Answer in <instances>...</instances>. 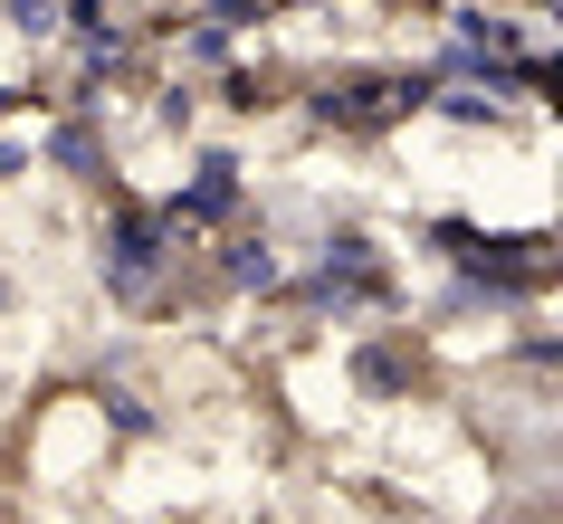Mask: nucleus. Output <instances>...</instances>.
<instances>
[{"instance_id":"1","label":"nucleus","mask_w":563,"mask_h":524,"mask_svg":"<svg viewBox=\"0 0 563 524\" xmlns=\"http://www.w3.org/2000/svg\"><path fill=\"white\" fill-rule=\"evenodd\" d=\"M87 277H96V296H106V315H124V324L210 305V296H201V238H181L173 220H163V201L134 191V181H124L115 201H96V220H87Z\"/></svg>"},{"instance_id":"2","label":"nucleus","mask_w":563,"mask_h":524,"mask_svg":"<svg viewBox=\"0 0 563 524\" xmlns=\"http://www.w3.org/2000/svg\"><path fill=\"white\" fill-rule=\"evenodd\" d=\"M334 372H344V391H354L363 410H411V401H430L440 344H420L411 324H363V334H344Z\"/></svg>"},{"instance_id":"3","label":"nucleus","mask_w":563,"mask_h":524,"mask_svg":"<svg viewBox=\"0 0 563 524\" xmlns=\"http://www.w3.org/2000/svg\"><path fill=\"white\" fill-rule=\"evenodd\" d=\"M153 201H163V220H173L181 238H220L230 220H249L258 172H249V153H239V144H181V181H173V191H153Z\"/></svg>"},{"instance_id":"4","label":"nucleus","mask_w":563,"mask_h":524,"mask_svg":"<svg viewBox=\"0 0 563 524\" xmlns=\"http://www.w3.org/2000/svg\"><path fill=\"white\" fill-rule=\"evenodd\" d=\"M287 258H297V238H277L258 220V201H249V220H230L220 238H201V296L210 305H277Z\"/></svg>"},{"instance_id":"5","label":"nucleus","mask_w":563,"mask_h":524,"mask_svg":"<svg viewBox=\"0 0 563 524\" xmlns=\"http://www.w3.org/2000/svg\"><path fill=\"white\" fill-rule=\"evenodd\" d=\"M30 153H38V172L67 181L77 201H115V191H124V144H115V124H106V115H38Z\"/></svg>"},{"instance_id":"6","label":"nucleus","mask_w":563,"mask_h":524,"mask_svg":"<svg viewBox=\"0 0 563 524\" xmlns=\"http://www.w3.org/2000/svg\"><path fill=\"white\" fill-rule=\"evenodd\" d=\"M297 87H306V67H287V58H239V67H220L201 96H210L230 124H277V115H297Z\"/></svg>"},{"instance_id":"7","label":"nucleus","mask_w":563,"mask_h":524,"mask_svg":"<svg viewBox=\"0 0 563 524\" xmlns=\"http://www.w3.org/2000/svg\"><path fill=\"white\" fill-rule=\"evenodd\" d=\"M0 38L30 48V58H48L58 48V0H0Z\"/></svg>"},{"instance_id":"8","label":"nucleus","mask_w":563,"mask_h":524,"mask_svg":"<svg viewBox=\"0 0 563 524\" xmlns=\"http://www.w3.org/2000/svg\"><path fill=\"white\" fill-rule=\"evenodd\" d=\"M20 181H38V153L20 124H0V191H20Z\"/></svg>"},{"instance_id":"9","label":"nucleus","mask_w":563,"mask_h":524,"mask_svg":"<svg viewBox=\"0 0 563 524\" xmlns=\"http://www.w3.org/2000/svg\"><path fill=\"white\" fill-rule=\"evenodd\" d=\"M487 10H516V20H554V0H487Z\"/></svg>"},{"instance_id":"10","label":"nucleus","mask_w":563,"mask_h":524,"mask_svg":"<svg viewBox=\"0 0 563 524\" xmlns=\"http://www.w3.org/2000/svg\"><path fill=\"white\" fill-rule=\"evenodd\" d=\"M10 305H20V277H10V267H0V324H10Z\"/></svg>"}]
</instances>
